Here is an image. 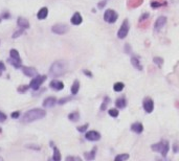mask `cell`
<instances>
[{
  "mask_svg": "<svg viewBox=\"0 0 179 161\" xmlns=\"http://www.w3.org/2000/svg\"><path fill=\"white\" fill-rule=\"evenodd\" d=\"M46 116V111L40 108H35V109L28 110L27 112L24 113L22 116V122H33L39 119L44 118Z\"/></svg>",
  "mask_w": 179,
  "mask_h": 161,
  "instance_id": "cell-1",
  "label": "cell"
},
{
  "mask_svg": "<svg viewBox=\"0 0 179 161\" xmlns=\"http://www.w3.org/2000/svg\"><path fill=\"white\" fill-rule=\"evenodd\" d=\"M67 70V64L64 61H56L54 62L49 68V74L54 77L61 76L65 74Z\"/></svg>",
  "mask_w": 179,
  "mask_h": 161,
  "instance_id": "cell-2",
  "label": "cell"
},
{
  "mask_svg": "<svg viewBox=\"0 0 179 161\" xmlns=\"http://www.w3.org/2000/svg\"><path fill=\"white\" fill-rule=\"evenodd\" d=\"M151 149L155 152H159L164 157H167L169 150H170V143L167 140H161L155 144H152Z\"/></svg>",
  "mask_w": 179,
  "mask_h": 161,
  "instance_id": "cell-3",
  "label": "cell"
},
{
  "mask_svg": "<svg viewBox=\"0 0 179 161\" xmlns=\"http://www.w3.org/2000/svg\"><path fill=\"white\" fill-rule=\"evenodd\" d=\"M46 75H36L34 77L29 83V88H32L33 90H38L40 88V86L42 85L43 83L45 82Z\"/></svg>",
  "mask_w": 179,
  "mask_h": 161,
  "instance_id": "cell-4",
  "label": "cell"
},
{
  "mask_svg": "<svg viewBox=\"0 0 179 161\" xmlns=\"http://www.w3.org/2000/svg\"><path fill=\"white\" fill-rule=\"evenodd\" d=\"M117 19H119V15L113 9H107L105 14H104V20L108 22V23H114V22H116Z\"/></svg>",
  "mask_w": 179,
  "mask_h": 161,
  "instance_id": "cell-5",
  "label": "cell"
},
{
  "mask_svg": "<svg viewBox=\"0 0 179 161\" xmlns=\"http://www.w3.org/2000/svg\"><path fill=\"white\" fill-rule=\"evenodd\" d=\"M128 33H129V21L126 19V20L123 22V24H121V26L119 29V31H117V37H119V39H125V38L127 37Z\"/></svg>",
  "mask_w": 179,
  "mask_h": 161,
  "instance_id": "cell-6",
  "label": "cell"
},
{
  "mask_svg": "<svg viewBox=\"0 0 179 161\" xmlns=\"http://www.w3.org/2000/svg\"><path fill=\"white\" fill-rule=\"evenodd\" d=\"M68 26L66 24H63V23H58V24H55L52 27V31L54 33H57V35H64L68 31Z\"/></svg>",
  "mask_w": 179,
  "mask_h": 161,
  "instance_id": "cell-7",
  "label": "cell"
},
{
  "mask_svg": "<svg viewBox=\"0 0 179 161\" xmlns=\"http://www.w3.org/2000/svg\"><path fill=\"white\" fill-rule=\"evenodd\" d=\"M143 110L146 111L147 113H151L154 109V102L152 100V98L150 97H146L143 102Z\"/></svg>",
  "mask_w": 179,
  "mask_h": 161,
  "instance_id": "cell-8",
  "label": "cell"
},
{
  "mask_svg": "<svg viewBox=\"0 0 179 161\" xmlns=\"http://www.w3.org/2000/svg\"><path fill=\"white\" fill-rule=\"evenodd\" d=\"M85 138L89 141H99L101 139V134L97 131H89L85 134Z\"/></svg>",
  "mask_w": 179,
  "mask_h": 161,
  "instance_id": "cell-9",
  "label": "cell"
},
{
  "mask_svg": "<svg viewBox=\"0 0 179 161\" xmlns=\"http://www.w3.org/2000/svg\"><path fill=\"white\" fill-rule=\"evenodd\" d=\"M22 72L24 73L26 76H29V77H35L36 75H38V71L34 67L23 66L22 67Z\"/></svg>",
  "mask_w": 179,
  "mask_h": 161,
  "instance_id": "cell-10",
  "label": "cell"
},
{
  "mask_svg": "<svg viewBox=\"0 0 179 161\" xmlns=\"http://www.w3.org/2000/svg\"><path fill=\"white\" fill-rule=\"evenodd\" d=\"M166 23H167V18H166L164 16H161V17H159V18L156 20V22H155V24H154L155 31H160L161 28H162L164 25H166Z\"/></svg>",
  "mask_w": 179,
  "mask_h": 161,
  "instance_id": "cell-11",
  "label": "cell"
},
{
  "mask_svg": "<svg viewBox=\"0 0 179 161\" xmlns=\"http://www.w3.org/2000/svg\"><path fill=\"white\" fill-rule=\"evenodd\" d=\"M56 104H58V100L54 96H49L43 100V107L44 108H52Z\"/></svg>",
  "mask_w": 179,
  "mask_h": 161,
  "instance_id": "cell-12",
  "label": "cell"
},
{
  "mask_svg": "<svg viewBox=\"0 0 179 161\" xmlns=\"http://www.w3.org/2000/svg\"><path fill=\"white\" fill-rule=\"evenodd\" d=\"M49 87L56 91H60L62 89L64 88V84L63 82H61V81H58V79H52L50 84H49Z\"/></svg>",
  "mask_w": 179,
  "mask_h": 161,
  "instance_id": "cell-13",
  "label": "cell"
},
{
  "mask_svg": "<svg viewBox=\"0 0 179 161\" xmlns=\"http://www.w3.org/2000/svg\"><path fill=\"white\" fill-rule=\"evenodd\" d=\"M131 131L134 132V133H136V134L143 133V124H141V122H138L132 124V125H131Z\"/></svg>",
  "mask_w": 179,
  "mask_h": 161,
  "instance_id": "cell-14",
  "label": "cell"
},
{
  "mask_svg": "<svg viewBox=\"0 0 179 161\" xmlns=\"http://www.w3.org/2000/svg\"><path fill=\"white\" fill-rule=\"evenodd\" d=\"M70 21H71V23H72L73 25H80L81 23H82L83 18H82V16H81V14L76 12L72 15V17H71V19H70Z\"/></svg>",
  "mask_w": 179,
  "mask_h": 161,
  "instance_id": "cell-15",
  "label": "cell"
},
{
  "mask_svg": "<svg viewBox=\"0 0 179 161\" xmlns=\"http://www.w3.org/2000/svg\"><path fill=\"white\" fill-rule=\"evenodd\" d=\"M17 24H18L19 27L23 28V29H27L29 28V22H28L27 19L22 18V17H19L18 20H17Z\"/></svg>",
  "mask_w": 179,
  "mask_h": 161,
  "instance_id": "cell-16",
  "label": "cell"
},
{
  "mask_svg": "<svg viewBox=\"0 0 179 161\" xmlns=\"http://www.w3.org/2000/svg\"><path fill=\"white\" fill-rule=\"evenodd\" d=\"M115 106L117 109H124L127 107V100L125 96H121L115 100Z\"/></svg>",
  "mask_w": 179,
  "mask_h": 161,
  "instance_id": "cell-17",
  "label": "cell"
},
{
  "mask_svg": "<svg viewBox=\"0 0 179 161\" xmlns=\"http://www.w3.org/2000/svg\"><path fill=\"white\" fill-rule=\"evenodd\" d=\"M47 16H48V9L47 7H41L38 14H37V18L39 20H44V19H46Z\"/></svg>",
  "mask_w": 179,
  "mask_h": 161,
  "instance_id": "cell-18",
  "label": "cell"
},
{
  "mask_svg": "<svg viewBox=\"0 0 179 161\" xmlns=\"http://www.w3.org/2000/svg\"><path fill=\"white\" fill-rule=\"evenodd\" d=\"M131 64L133 65V67L135 69L139 70V71L143 70V65L140 64L139 59L137 58V57H132V58H131Z\"/></svg>",
  "mask_w": 179,
  "mask_h": 161,
  "instance_id": "cell-19",
  "label": "cell"
},
{
  "mask_svg": "<svg viewBox=\"0 0 179 161\" xmlns=\"http://www.w3.org/2000/svg\"><path fill=\"white\" fill-rule=\"evenodd\" d=\"M97 148H93L91 152H86L84 154V157H85L86 160H93L95 158V154H97Z\"/></svg>",
  "mask_w": 179,
  "mask_h": 161,
  "instance_id": "cell-20",
  "label": "cell"
},
{
  "mask_svg": "<svg viewBox=\"0 0 179 161\" xmlns=\"http://www.w3.org/2000/svg\"><path fill=\"white\" fill-rule=\"evenodd\" d=\"M143 2V0H128V6L130 9H136L139 5H141Z\"/></svg>",
  "mask_w": 179,
  "mask_h": 161,
  "instance_id": "cell-21",
  "label": "cell"
},
{
  "mask_svg": "<svg viewBox=\"0 0 179 161\" xmlns=\"http://www.w3.org/2000/svg\"><path fill=\"white\" fill-rule=\"evenodd\" d=\"M9 55H11V58L16 60V61L18 62H21V58H20V55H19V52L17 49H11V51H9Z\"/></svg>",
  "mask_w": 179,
  "mask_h": 161,
  "instance_id": "cell-22",
  "label": "cell"
},
{
  "mask_svg": "<svg viewBox=\"0 0 179 161\" xmlns=\"http://www.w3.org/2000/svg\"><path fill=\"white\" fill-rule=\"evenodd\" d=\"M80 90V82L78 79H76L74 82H73L72 86H71V94L72 95H76Z\"/></svg>",
  "mask_w": 179,
  "mask_h": 161,
  "instance_id": "cell-23",
  "label": "cell"
},
{
  "mask_svg": "<svg viewBox=\"0 0 179 161\" xmlns=\"http://www.w3.org/2000/svg\"><path fill=\"white\" fill-rule=\"evenodd\" d=\"M68 119L69 120H71V122H78L80 119V113L78 112V111H76V112H72L70 113L69 115H68Z\"/></svg>",
  "mask_w": 179,
  "mask_h": 161,
  "instance_id": "cell-24",
  "label": "cell"
},
{
  "mask_svg": "<svg viewBox=\"0 0 179 161\" xmlns=\"http://www.w3.org/2000/svg\"><path fill=\"white\" fill-rule=\"evenodd\" d=\"M125 88V84L121 82H117L114 84V86H113V90L115 92H121L123 91V89Z\"/></svg>",
  "mask_w": 179,
  "mask_h": 161,
  "instance_id": "cell-25",
  "label": "cell"
},
{
  "mask_svg": "<svg viewBox=\"0 0 179 161\" xmlns=\"http://www.w3.org/2000/svg\"><path fill=\"white\" fill-rule=\"evenodd\" d=\"M110 102H111V100H110V98L108 96H106L105 97V98H104V100H103V103H102V105H101V111H105V110L107 109V106H108V105H109L110 104Z\"/></svg>",
  "mask_w": 179,
  "mask_h": 161,
  "instance_id": "cell-26",
  "label": "cell"
},
{
  "mask_svg": "<svg viewBox=\"0 0 179 161\" xmlns=\"http://www.w3.org/2000/svg\"><path fill=\"white\" fill-rule=\"evenodd\" d=\"M52 159L55 161H60L61 160V153L59 151L58 148L54 146V156H52Z\"/></svg>",
  "mask_w": 179,
  "mask_h": 161,
  "instance_id": "cell-27",
  "label": "cell"
},
{
  "mask_svg": "<svg viewBox=\"0 0 179 161\" xmlns=\"http://www.w3.org/2000/svg\"><path fill=\"white\" fill-rule=\"evenodd\" d=\"M7 61H9V63L11 65H13V66L15 67L16 69H18V68H21L22 67V63L21 62H18V61H16V60H14V59H12V58H9V60H7Z\"/></svg>",
  "mask_w": 179,
  "mask_h": 161,
  "instance_id": "cell-28",
  "label": "cell"
},
{
  "mask_svg": "<svg viewBox=\"0 0 179 161\" xmlns=\"http://www.w3.org/2000/svg\"><path fill=\"white\" fill-rule=\"evenodd\" d=\"M129 158H130L129 154H121V155L115 156L114 160L115 161H125V160H127V159H129Z\"/></svg>",
  "mask_w": 179,
  "mask_h": 161,
  "instance_id": "cell-29",
  "label": "cell"
},
{
  "mask_svg": "<svg viewBox=\"0 0 179 161\" xmlns=\"http://www.w3.org/2000/svg\"><path fill=\"white\" fill-rule=\"evenodd\" d=\"M167 5V2H158V1H152L151 2V7L152 9H157V7H160V6Z\"/></svg>",
  "mask_w": 179,
  "mask_h": 161,
  "instance_id": "cell-30",
  "label": "cell"
},
{
  "mask_svg": "<svg viewBox=\"0 0 179 161\" xmlns=\"http://www.w3.org/2000/svg\"><path fill=\"white\" fill-rule=\"evenodd\" d=\"M153 62H154V64H156L158 67H161L162 66V64H164V60H162V58H159V57H155V58L153 59Z\"/></svg>",
  "mask_w": 179,
  "mask_h": 161,
  "instance_id": "cell-31",
  "label": "cell"
},
{
  "mask_svg": "<svg viewBox=\"0 0 179 161\" xmlns=\"http://www.w3.org/2000/svg\"><path fill=\"white\" fill-rule=\"evenodd\" d=\"M108 114H109L111 117H117L119 114V111L117 109H110L108 111Z\"/></svg>",
  "mask_w": 179,
  "mask_h": 161,
  "instance_id": "cell-32",
  "label": "cell"
},
{
  "mask_svg": "<svg viewBox=\"0 0 179 161\" xmlns=\"http://www.w3.org/2000/svg\"><path fill=\"white\" fill-rule=\"evenodd\" d=\"M72 100V97L70 96H67V97H63V98H61V100H58V104L59 105H64V104H66L67 102H69V100Z\"/></svg>",
  "mask_w": 179,
  "mask_h": 161,
  "instance_id": "cell-33",
  "label": "cell"
},
{
  "mask_svg": "<svg viewBox=\"0 0 179 161\" xmlns=\"http://www.w3.org/2000/svg\"><path fill=\"white\" fill-rule=\"evenodd\" d=\"M23 33H24V29H23V28H21L20 31H15V33H13L12 38H13V39H16V38L20 37L21 35H23Z\"/></svg>",
  "mask_w": 179,
  "mask_h": 161,
  "instance_id": "cell-34",
  "label": "cell"
},
{
  "mask_svg": "<svg viewBox=\"0 0 179 161\" xmlns=\"http://www.w3.org/2000/svg\"><path fill=\"white\" fill-rule=\"evenodd\" d=\"M89 125L88 124H85V125H83V126H80V127H78V131L79 132H81V133H84V132H86L87 131V129H88Z\"/></svg>",
  "mask_w": 179,
  "mask_h": 161,
  "instance_id": "cell-35",
  "label": "cell"
},
{
  "mask_svg": "<svg viewBox=\"0 0 179 161\" xmlns=\"http://www.w3.org/2000/svg\"><path fill=\"white\" fill-rule=\"evenodd\" d=\"M29 88V85H24V86H19L18 88V92H20V93H24V92L27 91V89Z\"/></svg>",
  "mask_w": 179,
  "mask_h": 161,
  "instance_id": "cell-36",
  "label": "cell"
},
{
  "mask_svg": "<svg viewBox=\"0 0 179 161\" xmlns=\"http://www.w3.org/2000/svg\"><path fill=\"white\" fill-rule=\"evenodd\" d=\"M149 13H143V15H141V16H140V17H139V22H140V23H141V22H143V21H146V20H147V19H148V18H149Z\"/></svg>",
  "mask_w": 179,
  "mask_h": 161,
  "instance_id": "cell-37",
  "label": "cell"
},
{
  "mask_svg": "<svg viewBox=\"0 0 179 161\" xmlns=\"http://www.w3.org/2000/svg\"><path fill=\"white\" fill-rule=\"evenodd\" d=\"M6 118H7V116H6L3 112L0 111V122H4L6 120Z\"/></svg>",
  "mask_w": 179,
  "mask_h": 161,
  "instance_id": "cell-38",
  "label": "cell"
},
{
  "mask_svg": "<svg viewBox=\"0 0 179 161\" xmlns=\"http://www.w3.org/2000/svg\"><path fill=\"white\" fill-rule=\"evenodd\" d=\"M5 69H6V68H5V65H4V63L0 61V75L2 74V72H3V71H4V70H5Z\"/></svg>",
  "mask_w": 179,
  "mask_h": 161,
  "instance_id": "cell-39",
  "label": "cell"
},
{
  "mask_svg": "<svg viewBox=\"0 0 179 161\" xmlns=\"http://www.w3.org/2000/svg\"><path fill=\"white\" fill-rule=\"evenodd\" d=\"M19 115H20V112H19V111H16V112H13L12 114H11V117L16 119V118H18Z\"/></svg>",
  "mask_w": 179,
  "mask_h": 161,
  "instance_id": "cell-40",
  "label": "cell"
},
{
  "mask_svg": "<svg viewBox=\"0 0 179 161\" xmlns=\"http://www.w3.org/2000/svg\"><path fill=\"white\" fill-rule=\"evenodd\" d=\"M173 152L179 153V144L178 143H174L173 144Z\"/></svg>",
  "mask_w": 179,
  "mask_h": 161,
  "instance_id": "cell-41",
  "label": "cell"
},
{
  "mask_svg": "<svg viewBox=\"0 0 179 161\" xmlns=\"http://www.w3.org/2000/svg\"><path fill=\"white\" fill-rule=\"evenodd\" d=\"M1 18H2V19H9V18H11V15H9V13L4 12L2 14V16H1Z\"/></svg>",
  "mask_w": 179,
  "mask_h": 161,
  "instance_id": "cell-42",
  "label": "cell"
},
{
  "mask_svg": "<svg viewBox=\"0 0 179 161\" xmlns=\"http://www.w3.org/2000/svg\"><path fill=\"white\" fill-rule=\"evenodd\" d=\"M83 73H84V74H85V75H87V76H89V77H92V73L90 72V71H89V70H83Z\"/></svg>",
  "mask_w": 179,
  "mask_h": 161,
  "instance_id": "cell-43",
  "label": "cell"
},
{
  "mask_svg": "<svg viewBox=\"0 0 179 161\" xmlns=\"http://www.w3.org/2000/svg\"><path fill=\"white\" fill-rule=\"evenodd\" d=\"M125 51L127 52V53H131V47L129 44H126V46H125Z\"/></svg>",
  "mask_w": 179,
  "mask_h": 161,
  "instance_id": "cell-44",
  "label": "cell"
},
{
  "mask_svg": "<svg viewBox=\"0 0 179 161\" xmlns=\"http://www.w3.org/2000/svg\"><path fill=\"white\" fill-rule=\"evenodd\" d=\"M105 5H106V1H101L99 4H97V6H99V9H103V7H105Z\"/></svg>",
  "mask_w": 179,
  "mask_h": 161,
  "instance_id": "cell-45",
  "label": "cell"
},
{
  "mask_svg": "<svg viewBox=\"0 0 179 161\" xmlns=\"http://www.w3.org/2000/svg\"><path fill=\"white\" fill-rule=\"evenodd\" d=\"M66 160H81L80 158H78V157H67Z\"/></svg>",
  "mask_w": 179,
  "mask_h": 161,
  "instance_id": "cell-46",
  "label": "cell"
},
{
  "mask_svg": "<svg viewBox=\"0 0 179 161\" xmlns=\"http://www.w3.org/2000/svg\"><path fill=\"white\" fill-rule=\"evenodd\" d=\"M27 148H30V149H35V150H40L39 146H27Z\"/></svg>",
  "mask_w": 179,
  "mask_h": 161,
  "instance_id": "cell-47",
  "label": "cell"
},
{
  "mask_svg": "<svg viewBox=\"0 0 179 161\" xmlns=\"http://www.w3.org/2000/svg\"><path fill=\"white\" fill-rule=\"evenodd\" d=\"M0 160H3V158H2V157H0Z\"/></svg>",
  "mask_w": 179,
  "mask_h": 161,
  "instance_id": "cell-48",
  "label": "cell"
},
{
  "mask_svg": "<svg viewBox=\"0 0 179 161\" xmlns=\"http://www.w3.org/2000/svg\"><path fill=\"white\" fill-rule=\"evenodd\" d=\"M1 20H2V18H1V17H0V22H1Z\"/></svg>",
  "mask_w": 179,
  "mask_h": 161,
  "instance_id": "cell-49",
  "label": "cell"
},
{
  "mask_svg": "<svg viewBox=\"0 0 179 161\" xmlns=\"http://www.w3.org/2000/svg\"><path fill=\"white\" fill-rule=\"evenodd\" d=\"M0 132H1V129H0Z\"/></svg>",
  "mask_w": 179,
  "mask_h": 161,
  "instance_id": "cell-50",
  "label": "cell"
}]
</instances>
